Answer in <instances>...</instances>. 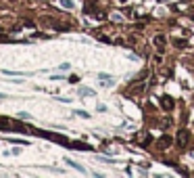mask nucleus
I'll use <instances>...</instances> for the list:
<instances>
[{"instance_id": "nucleus-1", "label": "nucleus", "mask_w": 194, "mask_h": 178, "mask_svg": "<svg viewBox=\"0 0 194 178\" xmlns=\"http://www.w3.org/2000/svg\"><path fill=\"white\" fill-rule=\"evenodd\" d=\"M188 141H190V132L188 130H180L177 132V147H180V149H184V147L188 145Z\"/></svg>"}, {"instance_id": "nucleus-2", "label": "nucleus", "mask_w": 194, "mask_h": 178, "mask_svg": "<svg viewBox=\"0 0 194 178\" xmlns=\"http://www.w3.org/2000/svg\"><path fill=\"white\" fill-rule=\"evenodd\" d=\"M98 80L103 82V86H113L115 84V78L113 75H106V73H98Z\"/></svg>"}, {"instance_id": "nucleus-3", "label": "nucleus", "mask_w": 194, "mask_h": 178, "mask_svg": "<svg viewBox=\"0 0 194 178\" xmlns=\"http://www.w3.org/2000/svg\"><path fill=\"white\" fill-rule=\"evenodd\" d=\"M161 105H163V109L169 111V109H173V99L171 96H163V99H161Z\"/></svg>"}, {"instance_id": "nucleus-4", "label": "nucleus", "mask_w": 194, "mask_h": 178, "mask_svg": "<svg viewBox=\"0 0 194 178\" xmlns=\"http://www.w3.org/2000/svg\"><path fill=\"white\" fill-rule=\"evenodd\" d=\"M65 161H67L69 166L71 168H75V170H77V172H81V174H86V168L84 166H80V164H77V161H73V159H71V157H67V159H65Z\"/></svg>"}, {"instance_id": "nucleus-5", "label": "nucleus", "mask_w": 194, "mask_h": 178, "mask_svg": "<svg viewBox=\"0 0 194 178\" xmlns=\"http://www.w3.org/2000/svg\"><path fill=\"white\" fill-rule=\"evenodd\" d=\"M155 44H157V48L163 52V50H165V36H155Z\"/></svg>"}, {"instance_id": "nucleus-6", "label": "nucleus", "mask_w": 194, "mask_h": 178, "mask_svg": "<svg viewBox=\"0 0 194 178\" xmlns=\"http://www.w3.org/2000/svg\"><path fill=\"white\" fill-rule=\"evenodd\" d=\"M167 145H171V138H169V136H163V138L159 141V149H165Z\"/></svg>"}, {"instance_id": "nucleus-7", "label": "nucleus", "mask_w": 194, "mask_h": 178, "mask_svg": "<svg viewBox=\"0 0 194 178\" xmlns=\"http://www.w3.org/2000/svg\"><path fill=\"white\" fill-rule=\"evenodd\" d=\"M80 95L81 96H94V90L92 88H80Z\"/></svg>"}, {"instance_id": "nucleus-8", "label": "nucleus", "mask_w": 194, "mask_h": 178, "mask_svg": "<svg viewBox=\"0 0 194 178\" xmlns=\"http://www.w3.org/2000/svg\"><path fill=\"white\" fill-rule=\"evenodd\" d=\"M75 113H77V115H80V118H90V115H88V111H81V109H77V111H75Z\"/></svg>"}, {"instance_id": "nucleus-9", "label": "nucleus", "mask_w": 194, "mask_h": 178, "mask_svg": "<svg viewBox=\"0 0 194 178\" xmlns=\"http://www.w3.org/2000/svg\"><path fill=\"white\" fill-rule=\"evenodd\" d=\"M58 69H61V71H67V69H71V65H69V63H63V65H58Z\"/></svg>"}, {"instance_id": "nucleus-10", "label": "nucleus", "mask_w": 194, "mask_h": 178, "mask_svg": "<svg viewBox=\"0 0 194 178\" xmlns=\"http://www.w3.org/2000/svg\"><path fill=\"white\" fill-rule=\"evenodd\" d=\"M63 6H67V9H73V2H71V0H63Z\"/></svg>"}, {"instance_id": "nucleus-11", "label": "nucleus", "mask_w": 194, "mask_h": 178, "mask_svg": "<svg viewBox=\"0 0 194 178\" xmlns=\"http://www.w3.org/2000/svg\"><path fill=\"white\" fill-rule=\"evenodd\" d=\"M173 44H175V46H186V42H184V40H173Z\"/></svg>"}, {"instance_id": "nucleus-12", "label": "nucleus", "mask_w": 194, "mask_h": 178, "mask_svg": "<svg viewBox=\"0 0 194 178\" xmlns=\"http://www.w3.org/2000/svg\"><path fill=\"white\" fill-rule=\"evenodd\" d=\"M0 99H6V95H4V92H0Z\"/></svg>"}, {"instance_id": "nucleus-13", "label": "nucleus", "mask_w": 194, "mask_h": 178, "mask_svg": "<svg viewBox=\"0 0 194 178\" xmlns=\"http://www.w3.org/2000/svg\"><path fill=\"white\" fill-rule=\"evenodd\" d=\"M192 157H194V151H192Z\"/></svg>"}, {"instance_id": "nucleus-14", "label": "nucleus", "mask_w": 194, "mask_h": 178, "mask_svg": "<svg viewBox=\"0 0 194 178\" xmlns=\"http://www.w3.org/2000/svg\"><path fill=\"white\" fill-rule=\"evenodd\" d=\"M167 2H171V0H167Z\"/></svg>"}]
</instances>
